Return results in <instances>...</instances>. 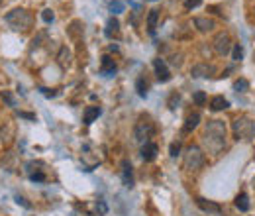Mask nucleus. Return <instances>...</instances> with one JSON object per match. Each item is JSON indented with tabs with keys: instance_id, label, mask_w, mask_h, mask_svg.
Segmentation results:
<instances>
[{
	"instance_id": "26",
	"label": "nucleus",
	"mask_w": 255,
	"mask_h": 216,
	"mask_svg": "<svg viewBox=\"0 0 255 216\" xmlns=\"http://www.w3.org/2000/svg\"><path fill=\"white\" fill-rule=\"evenodd\" d=\"M245 88H249V83H247L245 79H239V81H235V83H234V90H237V92H243Z\"/></svg>"
},
{
	"instance_id": "28",
	"label": "nucleus",
	"mask_w": 255,
	"mask_h": 216,
	"mask_svg": "<svg viewBox=\"0 0 255 216\" xmlns=\"http://www.w3.org/2000/svg\"><path fill=\"white\" fill-rule=\"evenodd\" d=\"M96 212H98V216H104L108 212V204L104 200H96Z\"/></svg>"
},
{
	"instance_id": "7",
	"label": "nucleus",
	"mask_w": 255,
	"mask_h": 216,
	"mask_svg": "<svg viewBox=\"0 0 255 216\" xmlns=\"http://www.w3.org/2000/svg\"><path fill=\"white\" fill-rule=\"evenodd\" d=\"M153 69H155V75H157V79H159L161 83H167V81H171V71H169L167 63H165L161 57L153 59Z\"/></svg>"
},
{
	"instance_id": "24",
	"label": "nucleus",
	"mask_w": 255,
	"mask_h": 216,
	"mask_svg": "<svg viewBox=\"0 0 255 216\" xmlns=\"http://www.w3.org/2000/svg\"><path fill=\"white\" fill-rule=\"evenodd\" d=\"M192 100H194L198 106H204V102H206V92H204V90H196V92L192 94Z\"/></svg>"
},
{
	"instance_id": "25",
	"label": "nucleus",
	"mask_w": 255,
	"mask_h": 216,
	"mask_svg": "<svg viewBox=\"0 0 255 216\" xmlns=\"http://www.w3.org/2000/svg\"><path fill=\"white\" fill-rule=\"evenodd\" d=\"M42 20H43L45 24H51V22L55 20V14H53V10H49V8H45V10L42 12Z\"/></svg>"
},
{
	"instance_id": "31",
	"label": "nucleus",
	"mask_w": 255,
	"mask_h": 216,
	"mask_svg": "<svg viewBox=\"0 0 255 216\" xmlns=\"http://www.w3.org/2000/svg\"><path fill=\"white\" fill-rule=\"evenodd\" d=\"M169 151H171V153H169L171 157H177V155H179V151H181V144H179V142H175V144H171V148H169Z\"/></svg>"
},
{
	"instance_id": "2",
	"label": "nucleus",
	"mask_w": 255,
	"mask_h": 216,
	"mask_svg": "<svg viewBox=\"0 0 255 216\" xmlns=\"http://www.w3.org/2000/svg\"><path fill=\"white\" fill-rule=\"evenodd\" d=\"M6 24L14 32H28L34 24V16L24 8H14L12 12L6 14Z\"/></svg>"
},
{
	"instance_id": "16",
	"label": "nucleus",
	"mask_w": 255,
	"mask_h": 216,
	"mask_svg": "<svg viewBox=\"0 0 255 216\" xmlns=\"http://www.w3.org/2000/svg\"><path fill=\"white\" fill-rule=\"evenodd\" d=\"M198 122H200V114H198V112L191 114V116L187 118L185 126H183V134H189V132H192V130H194V128L198 126Z\"/></svg>"
},
{
	"instance_id": "15",
	"label": "nucleus",
	"mask_w": 255,
	"mask_h": 216,
	"mask_svg": "<svg viewBox=\"0 0 255 216\" xmlns=\"http://www.w3.org/2000/svg\"><path fill=\"white\" fill-rule=\"evenodd\" d=\"M100 112H102V110H100V106H88L86 110H85V118H83V120H85V124H86V126H88V124H92V122L100 116Z\"/></svg>"
},
{
	"instance_id": "4",
	"label": "nucleus",
	"mask_w": 255,
	"mask_h": 216,
	"mask_svg": "<svg viewBox=\"0 0 255 216\" xmlns=\"http://www.w3.org/2000/svg\"><path fill=\"white\" fill-rule=\"evenodd\" d=\"M204 161H206L204 151H202L198 146H189V148H187V151H185V155H183V167H185L187 171H191V173L200 171V169L204 167Z\"/></svg>"
},
{
	"instance_id": "9",
	"label": "nucleus",
	"mask_w": 255,
	"mask_h": 216,
	"mask_svg": "<svg viewBox=\"0 0 255 216\" xmlns=\"http://www.w3.org/2000/svg\"><path fill=\"white\" fill-rule=\"evenodd\" d=\"M214 73H216V69H214L212 65H208V63H198V65H194V67L191 69V75H192L194 79L210 77V75H214Z\"/></svg>"
},
{
	"instance_id": "30",
	"label": "nucleus",
	"mask_w": 255,
	"mask_h": 216,
	"mask_svg": "<svg viewBox=\"0 0 255 216\" xmlns=\"http://www.w3.org/2000/svg\"><path fill=\"white\" fill-rule=\"evenodd\" d=\"M200 4H202V0H185V8L187 10H192V8L200 6Z\"/></svg>"
},
{
	"instance_id": "5",
	"label": "nucleus",
	"mask_w": 255,
	"mask_h": 216,
	"mask_svg": "<svg viewBox=\"0 0 255 216\" xmlns=\"http://www.w3.org/2000/svg\"><path fill=\"white\" fill-rule=\"evenodd\" d=\"M153 132H155V126H153L151 118L149 116H142L138 120L136 128H134V138H136V142L146 144V142H149V138L153 136Z\"/></svg>"
},
{
	"instance_id": "14",
	"label": "nucleus",
	"mask_w": 255,
	"mask_h": 216,
	"mask_svg": "<svg viewBox=\"0 0 255 216\" xmlns=\"http://www.w3.org/2000/svg\"><path fill=\"white\" fill-rule=\"evenodd\" d=\"M230 106V102L224 98V96H220V94H216V96H212V100H210V108L214 112H220V110H226V108Z\"/></svg>"
},
{
	"instance_id": "10",
	"label": "nucleus",
	"mask_w": 255,
	"mask_h": 216,
	"mask_svg": "<svg viewBox=\"0 0 255 216\" xmlns=\"http://www.w3.org/2000/svg\"><path fill=\"white\" fill-rule=\"evenodd\" d=\"M122 183L128 189L134 187V173H132V165L128 161H122Z\"/></svg>"
},
{
	"instance_id": "17",
	"label": "nucleus",
	"mask_w": 255,
	"mask_h": 216,
	"mask_svg": "<svg viewBox=\"0 0 255 216\" xmlns=\"http://www.w3.org/2000/svg\"><path fill=\"white\" fill-rule=\"evenodd\" d=\"M118 32H120V22L112 16V18L106 22V36H108V38H114V36H118Z\"/></svg>"
},
{
	"instance_id": "8",
	"label": "nucleus",
	"mask_w": 255,
	"mask_h": 216,
	"mask_svg": "<svg viewBox=\"0 0 255 216\" xmlns=\"http://www.w3.org/2000/svg\"><path fill=\"white\" fill-rule=\"evenodd\" d=\"M196 204L204 210V212H208V214H216V216H222V206L218 204V202H212V200H206V198H202V196H198L196 198Z\"/></svg>"
},
{
	"instance_id": "32",
	"label": "nucleus",
	"mask_w": 255,
	"mask_h": 216,
	"mask_svg": "<svg viewBox=\"0 0 255 216\" xmlns=\"http://www.w3.org/2000/svg\"><path fill=\"white\" fill-rule=\"evenodd\" d=\"M2 100H6L10 106H16V100H14V96L10 92H2Z\"/></svg>"
},
{
	"instance_id": "12",
	"label": "nucleus",
	"mask_w": 255,
	"mask_h": 216,
	"mask_svg": "<svg viewBox=\"0 0 255 216\" xmlns=\"http://www.w3.org/2000/svg\"><path fill=\"white\" fill-rule=\"evenodd\" d=\"M194 26H196V30H198V32L206 34V32H212V30L216 28V22H214V20H210V18L198 16V18H194Z\"/></svg>"
},
{
	"instance_id": "33",
	"label": "nucleus",
	"mask_w": 255,
	"mask_h": 216,
	"mask_svg": "<svg viewBox=\"0 0 255 216\" xmlns=\"http://www.w3.org/2000/svg\"><path fill=\"white\" fill-rule=\"evenodd\" d=\"M42 92H43L45 96H55V94H57V92H55L53 88H51V90H49V88H42Z\"/></svg>"
},
{
	"instance_id": "11",
	"label": "nucleus",
	"mask_w": 255,
	"mask_h": 216,
	"mask_svg": "<svg viewBox=\"0 0 255 216\" xmlns=\"http://www.w3.org/2000/svg\"><path fill=\"white\" fill-rule=\"evenodd\" d=\"M157 153H159L157 144H153V142H146V144L142 146V157H144L146 161H153V159L157 157Z\"/></svg>"
},
{
	"instance_id": "6",
	"label": "nucleus",
	"mask_w": 255,
	"mask_h": 216,
	"mask_svg": "<svg viewBox=\"0 0 255 216\" xmlns=\"http://www.w3.org/2000/svg\"><path fill=\"white\" fill-rule=\"evenodd\" d=\"M214 51L220 55V57H224V55H228L230 53V49L234 47L232 45V40H230V36L226 34V32H220L216 38H214Z\"/></svg>"
},
{
	"instance_id": "18",
	"label": "nucleus",
	"mask_w": 255,
	"mask_h": 216,
	"mask_svg": "<svg viewBox=\"0 0 255 216\" xmlns=\"http://www.w3.org/2000/svg\"><path fill=\"white\" fill-rule=\"evenodd\" d=\"M157 20H159V10H157V8L149 10V14H148V30H149L151 34H153L155 28H157Z\"/></svg>"
},
{
	"instance_id": "20",
	"label": "nucleus",
	"mask_w": 255,
	"mask_h": 216,
	"mask_svg": "<svg viewBox=\"0 0 255 216\" xmlns=\"http://www.w3.org/2000/svg\"><path fill=\"white\" fill-rule=\"evenodd\" d=\"M235 206H237L241 212H247V210H249V196H247L245 193H239V194L235 196Z\"/></svg>"
},
{
	"instance_id": "34",
	"label": "nucleus",
	"mask_w": 255,
	"mask_h": 216,
	"mask_svg": "<svg viewBox=\"0 0 255 216\" xmlns=\"http://www.w3.org/2000/svg\"><path fill=\"white\" fill-rule=\"evenodd\" d=\"M16 202H18V204H24L26 208H30V202H26V200H24L22 196H16Z\"/></svg>"
},
{
	"instance_id": "23",
	"label": "nucleus",
	"mask_w": 255,
	"mask_h": 216,
	"mask_svg": "<svg viewBox=\"0 0 255 216\" xmlns=\"http://www.w3.org/2000/svg\"><path fill=\"white\" fill-rule=\"evenodd\" d=\"M124 2H120V0H114V2H110V12L112 14H122L124 12Z\"/></svg>"
},
{
	"instance_id": "13",
	"label": "nucleus",
	"mask_w": 255,
	"mask_h": 216,
	"mask_svg": "<svg viewBox=\"0 0 255 216\" xmlns=\"http://www.w3.org/2000/svg\"><path fill=\"white\" fill-rule=\"evenodd\" d=\"M100 71H102L104 77H112V75L116 73V63H114V59H112L110 55H104V57H102V67H100Z\"/></svg>"
},
{
	"instance_id": "35",
	"label": "nucleus",
	"mask_w": 255,
	"mask_h": 216,
	"mask_svg": "<svg viewBox=\"0 0 255 216\" xmlns=\"http://www.w3.org/2000/svg\"><path fill=\"white\" fill-rule=\"evenodd\" d=\"M0 2H2V0H0Z\"/></svg>"
},
{
	"instance_id": "21",
	"label": "nucleus",
	"mask_w": 255,
	"mask_h": 216,
	"mask_svg": "<svg viewBox=\"0 0 255 216\" xmlns=\"http://www.w3.org/2000/svg\"><path fill=\"white\" fill-rule=\"evenodd\" d=\"M136 88H138V94H140L142 98L148 96V81H146L144 77H140V79L136 81Z\"/></svg>"
},
{
	"instance_id": "27",
	"label": "nucleus",
	"mask_w": 255,
	"mask_h": 216,
	"mask_svg": "<svg viewBox=\"0 0 255 216\" xmlns=\"http://www.w3.org/2000/svg\"><path fill=\"white\" fill-rule=\"evenodd\" d=\"M30 179H32V181H36V183H43V181H45V173H43V169L30 173Z\"/></svg>"
},
{
	"instance_id": "22",
	"label": "nucleus",
	"mask_w": 255,
	"mask_h": 216,
	"mask_svg": "<svg viewBox=\"0 0 255 216\" xmlns=\"http://www.w3.org/2000/svg\"><path fill=\"white\" fill-rule=\"evenodd\" d=\"M232 59L234 61H241L243 59V47L239 43H234V47H232Z\"/></svg>"
},
{
	"instance_id": "29",
	"label": "nucleus",
	"mask_w": 255,
	"mask_h": 216,
	"mask_svg": "<svg viewBox=\"0 0 255 216\" xmlns=\"http://www.w3.org/2000/svg\"><path fill=\"white\" fill-rule=\"evenodd\" d=\"M179 100H181V96H179L177 92H173V94H171V98H169V108H171V110H175V108H177Z\"/></svg>"
},
{
	"instance_id": "1",
	"label": "nucleus",
	"mask_w": 255,
	"mask_h": 216,
	"mask_svg": "<svg viewBox=\"0 0 255 216\" xmlns=\"http://www.w3.org/2000/svg\"><path fill=\"white\" fill-rule=\"evenodd\" d=\"M202 140L210 153H214V155L222 153V150L226 148V124L222 120H210L206 124Z\"/></svg>"
},
{
	"instance_id": "3",
	"label": "nucleus",
	"mask_w": 255,
	"mask_h": 216,
	"mask_svg": "<svg viewBox=\"0 0 255 216\" xmlns=\"http://www.w3.org/2000/svg\"><path fill=\"white\" fill-rule=\"evenodd\" d=\"M232 132H234L235 140L251 142L255 138V122L249 116H239L232 122Z\"/></svg>"
},
{
	"instance_id": "19",
	"label": "nucleus",
	"mask_w": 255,
	"mask_h": 216,
	"mask_svg": "<svg viewBox=\"0 0 255 216\" xmlns=\"http://www.w3.org/2000/svg\"><path fill=\"white\" fill-rule=\"evenodd\" d=\"M71 57H73L71 49L61 47V51H59V55H57V61H59V65H61V67H67V65L71 63Z\"/></svg>"
}]
</instances>
